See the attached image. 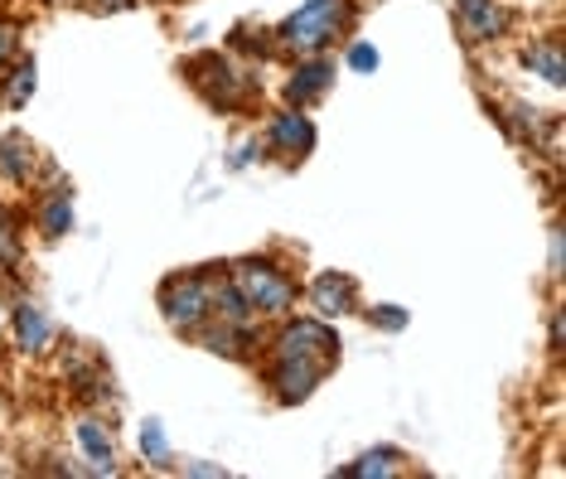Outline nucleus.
<instances>
[{
    "label": "nucleus",
    "instance_id": "f257e3e1",
    "mask_svg": "<svg viewBox=\"0 0 566 479\" xmlns=\"http://www.w3.org/2000/svg\"><path fill=\"white\" fill-rule=\"evenodd\" d=\"M354 30V0H305L272 30V44L286 54H325L339 34Z\"/></svg>",
    "mask_w": 566,
    "mask_h": 479
},
{
    "label": "nucleus",
    "instance_id": "f03ea898",
    "mask_svg": "<svg viewBox=\"0 0 566 479\" xmlns=\"http://www.w3.org/2000/svg\"><path fill=\"white\" fill-rule=\"evenodd\" d=\"M228 281H233V287L242 291V301L256 310V320L262 315H286V310L295 305V281L276 262H266V257H248V262H238Z\"/></svg>",
    "mask_w": 566,
    "mask_h": 479
},
{
    "label": "nucleus",
    "instance_id": "7ed1b4c3",
    "mask_svg": "<svg viewBox=\"0 0 566 479\" xmlns=\"http://www.w3.org/2000/svg\"><path fill=\"white\" fill-rule=\"evenodd\" d=\"M160 315L170 320L175 334H199L213 320L209 277H199V271H189V277H170L160 287Z\"/></svg>",
    "mask_w": 566,
    "mask_h": 479
},
{
    "label": "nucleus",
    "instance_id": "20e7f679",
    "mask_svg": "<svg viewBox=\"0 0 566 479\" xmlns=\"http://www.w3.org/2000/svg\"><path fill=\"white\" fill-rule=\"evenodd\" d=\"M189 83H195L218 112H233V107H242V102L252 97V77L242 73L233 59H223V54L189 59Z\"/></svg>",
    "mask_w": 566,
    "mask_h": 479
},
{
    "label": "nucleus",
    "instance_id": "39448f33",
    "mask_svg": "<svg viewBox=\"0 0 566 479\" xmlns=\"http://www.w3.org/2000/svg\"><path fill=\"white\" fill-rule=\"evenodd\" d=\"M272 354L276 358H315V364L334 368V358H339V340H334V330L325 320H291L286 330L272 340Z\"/></svg>",
    "mask_w": 566,
    "mask_h": 479
},
{
    "label": "nucleus",
    "instance_id": "423d86ee",
    "mask_svg": "<svg viewBox=\"0 0 566 479\" xmlns=\"http://www.w3.org/2000/svg\"><path fill=\"white\" fill-rule=\"evenodd\" d=\"M266 150L276 155V160H305V155L315 150V122L305 116V107H286L276 112L272 122H266Z\"/></svg>",
    "mask_w": 566,
    "mask_h": 479
},
{
    "label": "nucleus",
    "instance_id": "0eeeda50",
    "mask_svg": "<svg viewBox=\"0 0 566 479\" xmlns=\"http://www.w3.org/2000/svg\"><path fill=\"white\" fill-rule=\"evenodd\" d=\"M325 373H329V368L315 364V358H276L266 387H272V397H276L281 407H295V403H305V397L315 393Z\"/></svg>",
    "mask_w": 566,
    "mask_h": 479
},
{
    "label": "nucleus",
    "instance_id": "6e6552de",
    "mask_svg": "<svg viewBox=\"0 0 566 479\" xmlns=\"http://www.w3.org/2000/svg\"><path fill=\"white\" fill-rule=\"evenodd\" d=\"M455 20H460V34L470 39V44H494V39L509 34V6H499V0H455Z\"/></svg>",
    "mask_w": 566,
    "mask_h": 479
},
{
    "label": "nucleus",
    "instance_id": "1a4fd4ad",
    "mask_svg": "<svg viewBox=\"0 0 566 479\" xmlns=\"http://www.w3.org/2000/svg\"><path fill=\"white\" fill-rule=\"evenodd\" d=\"M305 301L315 305L319 320H339L358 305V287H354V277H344V271H319L311 281V291H305Z\"/></svg>",
    "mask_w": 566,
    "mask_h": 479
},
{
    "label": "nucleus",
    "instance_id": "9d476101",
    "mask_svg": "<svg viewBox=\"0 0 566 479\" xmlns=\"http://www.w3.org/2000/svg\"><path fill=\"white\" fill-rule=\"evenodd\" d=\"M334 73H339V69H334L329 59L305 54V59L291 69V77H286V102H291V107H311L315 97H325V93H329Z\"/></svg>",
    "mask_w": 566,
    "mask_h": 479
},
{
    "label": "nucleus",
    "instance_id": "9b49d317",
    "mask_svg": "<svg viewBox=\"0 0 566 479\" xmlns=\"http://www.w3.org/2000/svg\"><path fill=\"white\" fill-rule=\"evenodd\" d=\"M73 436H78V446H83V456H87V475H117V446H112L107 421L78 417Z\"/></svg>",
    "mask_w": 566,
    "mask_h": 479
},
{
    "label": "nucleus",
    "instance_id": "f8f14e48",
    "mask_svg": "<svg viewBox=\"0 0 566 479\" xmlns=\"http://www.w3.org/2000/svg\"><path fill=\"white\" fill-rule=\"evenodd\" d=\"M10 325H15V344L24 348V354H49V344H54V325H49V315L40 305H15V320H10Z\"/></svg>",
    "mask_w": 566,
    "mask_h": 479
},
{
    "label": "nucleus",
    "instance_id": "ddd939ff",
    "mask_svg": "<svg viewBox=\"0 0 566 479\" xmlns=\"http://www.w3.org/2000/svg\"><path fill=\"white\" fill-rule=\"evenodd\" d=\"M34 165H40V150H34L30 136H0V175L10 185H30Z\"/></svg>",
    "mask_w": 566,
    "mask_h": 479
},
{
    "label": "nucleus",
    "instance_id": "4468645a",
    "mask_svg": "<svg viewBox=\"0 0 566 479\" xmlns=\"http://www.w3.org/2000/svg\"><path fill=\"white\" fill-rule=\"evenodd\" d=\"M34 223H40L44 238H63V232L73 228V199H69V185H63V179L49 185V194L40 199V214H34Z\"/></svg>",
    "mask_w": 566,
    "mask_h": 479
},
{
    "label": "nucleus",
    "instance_id": "2eb2a0df",
    "mask_svg": "<svg viewBox=\"0 0 566 479\" xmlns=\"http://www.w3.org/2000/svg\"><path fill=\"white\" fill-rule=\"evenodd\" d=\"M523 59H527V69H533L537 77H543L547 87H562V83H566V59H562V39H557V34L533 39Z\"/></svg>",
    "mask_w": 566,
    "mask_h": 479
},
{
    "label": "nucleus",
    "instance_id": "dca6fc26",
    "mask_svg": "<svg viewBox=\"0 0 566 479\" xmlns=\"http://www.w3.org/2000/svg\"><path fill=\"white\" fill-rule=\"evenodd\" d=\"M209 305H213V320H223V325H238V330L256 325V310L242 301V291L233 287V281H218V287H209Z\"/></svg>",
    "mask_w": 566,
    "mask_h": 479
},
{
    "label": "nucleus",
    "instance_id": "f3484780",
    "mask_svg": "<svg viewBox=\"0 0 566 479\" xmlns=\"http://www.w3.org/2000/svg\"><path fill=\"white\" fill-rule=\"evenodd\" d=\"M34 87H40V77H34V59H10L6 73H0V97H6V107L20 112L24 102L34 97Z\"/></svg>",
    "mask_w": 566,
    "mask_h": 479
},
{
    "label": "nucleus",
    "instance_id": "a211bd4d",
    "mask_svg": "<svg viewBox=\"0 0 566 479\" xmlns=\"http://www.w3.org/2000/svg\"><path fill=\"white\" fill-rule=\"evenodd\" d=\"M402 470V456L397 450H368V456H358L354 465H344V479H388Z\"/></svg>",
    "mask_w": 566,
    "mask_h": 479
},
{
    "label": "nucleus",
    "instance_id": "6ab92c4d",
    "mask_svg": "<svg viewBox=\"0 0 566 479\" xmlns=\"http://www.w3.org/2000/svg\"><path fill=\"white\" fill-rule=\"evenodd\" d=\"M140 456H146L150 465H170V441H165V426L160 421L140 426Z\"/></svg>",
    "mask_w": 566,
    "mask_h": 479
},
{
    "label": "nucleus",
    "instance_id": "aec40b11",
    "mask_svg": "<svg viewBox=\"0 0 566 479\" xmlns=\"http://www.w3.org/2000/svg\"><path fill=\"white\" fill-rule=\"evenodd\" d=\"M20 257V228H15V214L0 209V262H15Z\"/></svg>",
    "mask_w": 566,
    "mask_h": 479
},
{
    "label": "nucleus",
    "instance_id": "412c9836",
    "mask_svg": "<svg viewBox=\"0 0 566 479\" xmlns=\"http://www.w3.org/2000/svg\"><path fill=\"white\" fill-rule=\"evenodd\" d=\"M344 63H349L354 73H373V69H378V49H373L368 39H354V44L344 49Z\"/></svg>",
    "mask_w": 566,
    "mask_h": 479
},
{
    "label": "nucleus",
    "instance_id": "4be33fe9",
    "mask_svg": "<svg viewBox=\"0 0 566 479\" xmlns=\"http://www.w3.org/2000/svg\"><path fill=\"white\" fill-rule=\"evenodd\" d=\"M368 325L373 330H407V310L402 305H373L368 310Z\"/></svg>",
    "mask_w": 566,
    "mask_h": 479
},
{
    "label": "nucleus",
    "instance_id": "5701e85b",
    "mask_svg": "<svg viewBox=\"0 0 566 479\" xmlns=\"http://www.w3.org/2000/svg\"><path fill=\"white\" fill-rule=\"evenodd\" d=\"M15 49H20V30L10 20H0V69L15 59Z\"/></svg>",
    "mask_w": 566,
    "mask_h": 479
},
{
    "label": "nucleus",
    "instance_id": "b1692460",
    "mask_svg": "<svg viewBox=\"0 0 566 479\" xmlns=\"http://www.w3.org/2000/svg\"><path fill=\"white\" fill-rule=\"evenodd\" d=\"M185 475H199V479H223L228 470H223V465H185Z\"/></svg>",
    "mask_w": 566,
    "mask_h": 479
},
{
    "label": "nucleus",
    "instance_id": "393cba45",
    "mask_svg": "<svg viewBox=\"0 0 566 479\" xmlns=\"http://www.w3.org/2000/svg\"><path fill=\"white\" fill-rule=\"evenodd\" d=\"M552 354H562V310L552 315Z\"/></svg>",
    "mask_w": 566,
    "mask_h": 479
}]
</instances>
